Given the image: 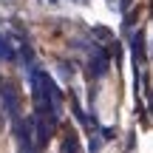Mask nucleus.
<instances>
[{
    "label": "nucleus",
    "instance_id": "nucleus-1",
    "mask_svg": "<svg viewBox=\"0 0 153 153\" xmlns=\"http://www.w3.org/2000/svg\"><path fill=\"white\" fill-rule=\"evenodd\" d=\"M28 85H31V97H34V114H43L48 119H60L62 116V94L54 85V79L48 76V71H43L40 65H34L28 71Z\"/></svg>",
    "mask_w": 153,
    "mask_h": 153
},
{
    "label": "nucleus",
    "instance_id": "nucleus-2",
    "mask_svg": "<svg viewBox=\"0 0 153 153\" xmlns=\"http://www.w3.org/2000/svg\"><path fill=\"white\" fill-rule=\"evenodd\" d=\"M0 102H3L6 114H9L11 119H20V114H17V108H20V94L14 91V85H9V82L0 85Z\"/></svg>",
    "mask_w": 153,
    "mask_h": 153
},
{
    "label": "nucleus",
    "instance_id": "nucleus-3",
    "mask_svg": "<svg viewBox=\"0 0 153 153\" xmlns=\"http://www.w3.org/2000/svg\"><path fill=\"white\" fill-rule=\"evenodd\" d=\"M31 125H34V119L31 122H23V119H14V128H17V142H20V153H34L37 150V145L31 142Z\"/></svg>",
    "mask_w": 153,
    "mask_h": 153
},
{
    "label": "nucleus",
    "instance_id": "nucleus-4",
    "mask_svg": "<svg viewBox=\"0 0 153 153\" xmlns=\"http://www.w3.org/2000/svg\"><path fill=\"white\" fill-rule=\"evenodd\" d=\"M105 71H108V54L94 45V48H91V74L94 76H102Z\"/></svg>",
    "mask_w": 153,
    "mask_h": 153
},
{
    "label": "nucleus",
    "instance_id": "nucleus-5",
    "mask_svg": "<svg viewBox=\"0 0 153 153\" xmlns=\"http://www.w3.org/2000/svg\"><path fill=\"white\" fill-rule=\"evenodd\" d=\"M0 60H17V48H14V40L9 34L0 31Z\"/></svg>",
    "mask_w": 153,
    "mask_h": 153
},
{
    "label": "nucleus",
    "instance_id": "nucleus-6",
    "mask_svg": "<svg viewBox=\"0 0 153 153\" xmlns=\"http://www.w3.org/2000/svg\"><path fill=\"white\" fill-rule=\"evenodd\" d=\"M62 153H79V139H76L74 133H68V136L62 139Z\"/></svg>",
    "mask_w": 153,
    "mask_h": 153
},
{
    "label": "nucleus",
    "instance_id": "nucleus-7",
    "mask_svg": "<svg viewBox=\"0 0 153 153\" xmlns=\"http://www.w3.org/2000/svg\"><path fill=\"white\" fill-rule=\"evenodd\" d=\"M43 3H54V0H43Z\"/></svg>",
    "mask_w": 153,
    "mask_h": 153
}]
</instances>
